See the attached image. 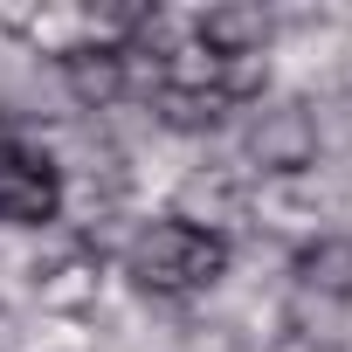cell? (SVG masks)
Instances as JSON below:
<instances>
[{"label": "cell", "instance_id": "obj_1", "mask_svg": "<svg viewBox=\"0 0 352 352\" xmlns=\"http://www.w3.org/2000/svg\"><path fill=\"white\" fill-rule=\"evenodd\" d=\"M221 270V242H201L194 228H180L173 214H138L131 235L111 256V276L138 297H166V304H187L194 290H208Z\"/></svg>", "mask_w": 352, "mask_h": 352}, {"label": "cell", "instance_id": "obj_2", "mask_svg": "<svg viewBox=\"0 0 352 352\" xmlns=\"http://www.w3.org/2000/svg\"><path fill=\"white\" fill-rule=\"evenodd\" d=\"M242 208H249V228L242 235H263V242H283V249H311L324 228V194L304 173H263V180L242 187Z\"/></svg>", "mask_w": 352, "mask_h": 352}, {"label": "cell", "instance_id": "obj_3", "mask_svg": "<svg viewBox=\"0 0 352 352\" xmlns=\"http://www.w3.org/2000/svg\"><path fill=\"white\" fill-rule=\"evenodd\" d=\"M242 187H249V180H235V173H214V166H187L180 180L166 187L159 214H173L180 228H194L201 242H235V235L249 228Z\"/></svg>", "mask_w": 352, "mask_h": 352}, {"label": "cell", "instance_id": "obj_4", "mask_svg": "<svg viewBox=\"0 0 352 352\" xmlns=\"http://www.w3.org/2000/svg\"><path fill=\"white\" fill-rule=\"evenodd\" d=\"M104 290H111V263H104V256H90V249H69V256H56V263L35 276L28 311H35V318H49V324L83 331V318L104 304Z\"/></svg>", "mask_w": 352, "mask_h": 352}, {"label": "cell", "instance_id": "obj_5", "mask_svg": "<svg viewBox=\"0 0 352 352\" xmlns=\"http://www.w3.org/2000/svg\"><path fill=\"white\" fill-rule=\"evenodd\" d=\"M194 35L221 63L270 56L276 49V0H208V8H194Z\"/></svg>", "mask_w": 352, "mask_h": 352}, {"label": "cell", "instance_id": "obj_6", "mask_svg": "<svg viewBox=\"0 0 352 352\" xmlns=\"http://www.w3.org/2000/svg\"><path fill=\"white\" fill-rule=\"evenodd\" d=\"M56 221V173L28 159L14 138H0V228H42Z\"/></svg>", "mask_w": 352, "mask_h": 352}, {"label": "cell", "instance_id": "obj_7", "mask_svg": "<svg viewBox=\"0 0 352 352\" xmlns=\"http://www.w3.org/2000/svg\"><path fill=\"white\" fill-rule=\"evenodd\" d=\"M297 283L352 297V235H318L311 249H297Z\"/></svg>", "mask_w": 352, "mask_h": 352}, {"label": "cell", "instance_id": "obj_8", "mask_svg": "<svg viewBox=\"0 0 352 352\" xmlns=\"http://www.w3.org/2000/svg\"><path fill=\"white\" fill-rule=\"evenodd\" d=\"M338 352H352V297H345V331H338Z\"/></svg>", "mask_w": 352, "mask_h": 352}]
</instances>
